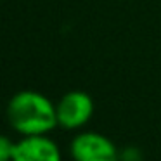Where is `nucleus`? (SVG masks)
Segmentation results:
<instances>
[{
    "label": "nucleus",
    "instance_id": "nucleus-5",
    "mask_svg": "<svg viewBox=\"0 0 161 161\" xmlns=\"http://www.w3.org/2000/svg\"><path fill=\"white\" fill-rule=\"evenodd\" d=\"M14 144L7 135L0 133V161H12V154H14Z\"/></svg>",
    "mask_w": 161,
    "mask_h": 161
},
{
    "label": "nucleus",
    "instance_id": "nucleus-4",
    "mask_svg": "<svg viewBox=\"0 0 161 161\" xmlns=\"http://www.w3.org/2000/svg\"><path fill=\"white\" fill-rule=\"evenodd\" d=\"M12 161H63V153L49 135H28L14 144Z\"/></svg>",
    "mask_w": 161,
    "mask_h": 161
},
{
    "label": "nucleus",
    "instance_id": "nucleus-3",
    "mask_svg": "<svg viewBox=\"0 0 161 161\" xmlns=\"http://www.w3.org/2000/svg\"><path fill=\"white\" fill-rule=\"evenodd\" d=\"M57 125L64 130H80L92 119L94 99L83 90H71L56 102Z\"/></svg>",
    "mask_w": 161,
    "mask_h": 161
},
{
    "label": "nucleus",
    "instance_id": "nucleus-6",
    "mask_svg": "<svg viewBox=\"0 0 161 161\" xmlns=\"http://www.w3.org/2000/svg\"><path fill=\"white\" fill-rule=\"evenodd\" d=\"M119 161H142V154L135 147H126L119 153Z\"/></svg>",
    "mask_w": 161,
    "mask_h": 161
},
{
    "label": "nucleus",
    "instance_id": "nucleus-1",
    "mask_svg": "<svg viewBox=\"0 0 161 161\" xmlns=\"http://www.w3.org/2000/svg\"><path fill=\"white\" fill-rule=\"evenodd\" d=\"M9 125L21 137L49 135L57 125L56 102L35 90H21L7 104Z\"/></svg>",
    "mask_w": 161,
    "mask_h": 161
},
{
    "label": "nucleus",
    "instance_id": "nucleus-2",
    "mask_svg": "<svg viewBox=\"0 0 161 161\" xmlns=\"http://www.w3.org/2000/svg\"><path fill=\"white\" fill-rule=\"evenodd\" d=\"M69 156L73 161H119V149L104 133L83 130L71 139Z\"/></svg>",
    "mask_w": 161,
    "mask_h": 161
}]
</instances>
